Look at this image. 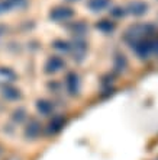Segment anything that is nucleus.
<instances>
[{"label": "nucleus", "instance_id": "obj_1", "mask_svg": "<svg viewBox=\"0 0 158 160\" xmlns=\"http://www.w3.org/2000/svg\"><path fill=\"white\" fill-rule=\"evenodd\" d=\"M154 31L155 28L152 25H150V23H136V25L129 26L126 29L125 35H123V39L133 47L135 44L142 41V39L150 38V35L154 34Z\"/></svg>", "mask_w": 158, "mask_h": 160}, {"label": "nucleus", "instance_id": "obj_2", "mask_svg": "<svg viewBox=\"0 0 158 160\" xmlns=\"http://www.w3.org/2000/svg\"><path fill=\"white\" fill-rule=\"evenodd\" d=\"M73 16H74V10L71 8H65V6H57L50 13V18L55 22H65Z\"/></svg>", "mask_w": 158, "mask_h": 160}, {"label": "nucleus", "instance_id": "obj_3", "mask_svg": "<svg viewBox=\"0 0 158 160\" xmlns=\"http://www.w3.org/2000/svg\"><path fill=\"white\" fill-rule=\"evenodd\" d=\"M133 50L141 58H148L151 54H154V41H151L150 38L142 39L133 45Z\"/></svg>", "mask_w": 158, "mask_h": 160}, {"label": "nucleus", "instance_id": "obj_4", "mask_svg": "<svg viewBox=\"0 0 158 160\" xmlns=\"http://www.w3.org/2000/svg\"><path fill=\"white\" fill-rule=\"evenodd\" d=\"M125 10L126 13H131L133 16H142L148 12V4L142 0H133V2H129Z\"/></svg>", "mask_w": 158, "mask_h": 160}, {"label": "nucleus", "instance_id": "obj_5", "mask_svg": "<svg viewBox=\"0 0 158 160\" xmlns=\"http://www.w3.org/2000/svg\"><path fill=\"white\" fill-rule=\"evenodd\" d=\"M16 80V73L12 68L7 67H0V88H6L10 86Z\"/></svg>", "mask_w": 158, "mask_h": 160}, {"label": "nucleus", "instance_id": "obj_6", "mask_svg": "<svg viewBox=\"0 0 158 160\" xmlns=\"http://www.w3.org/2000/svg\"><path fill=\"white\" fill-rule=\"evenodd\" d=\"M64 66H65V63H64V60L61 58V57L52 55V57L48 58V61H46V64H45V72L46 73H57V72H60Z\"/></svg>", "mask_w": 158, "mask_h": 160}, {"label": "nucleus", "instance_id": "obj_7", "mask_svg": "<svg viewBox=\"0 0 158 160\" xmlns=\"http://www.w3.org/2000/svg\"><path fill=\"white\" fill-rule=\"evenodd\" d=\"M110 6V0H89L87 8L92 12H102Z\"/></svg>", "mask_w": 158, "mask_h": 160}, {"label": "nucleus", "instance_id": "obj_8", "mask_svg": "<svg viewBox=\"0 0 158 160\" xmlns=\"http://www.w3.org/2000/svg\"><path fill=\"white\" fill-rule=\"evenodd\" d=\"M67 89H68V92L71 95H75V93L79 92V88H80V82H79V77L75 76L74 73H71L67 76Z\"/></svg>", "mask_w": 158, "mask_h": 160}, {"label": "nucleus", "instance_id": "obj_9", "mask_svg": "<svg viewBox=\"0 0 158 160\" xmlns=\"http://www.w3.org/2000/svg\"><path fill=\"white\" fill-rule=\"evenodd\" d=\"M39 132H41V125H39V122L31 121L28 128H26V135L31 137V138H35V137H38Z\"/></svg>", "mask_w": 158, "mask_h": 160}, {"label": "nucleus", "instance_id": "obj_10", "mask_svg": "<svg viewBox=\"0 0 158 160\" xmlns=\"http://www.w3.org/2000/svg\"><path fill=\"white\" fill-rule=\"evenodd\" d=\"M3 96L6 98V99H10V101H15V99H19L21 98V93H19V90L15 88H12V86H6L3 90Z\"/></svg>", "mask_w": 158, "mask_h": 160}, {"label": "nucleus", "instance_id": "obj_11", "mask_svg": "<svg viewBox=\"0 0 158 160\" xmlns=\"http://www.w3.org/2000/svg\"><path fill=\"white\" fill-rule=\"evenodd\" d=\"M96 26H97V29L103 31V32H112V31L115 29V23H113V22H110V21H108V19L100 21Z\"/></svg>", "mask_w": 158, "mask_h": 160}, {"label": "nucleus", "instance_id": "obj_12", "mask_svg": "<svg viewBox=\"0 0 158 160\" xmlns=\"http://www.w3.org/2000/svg\"><path fill=\"white\" fill-rule=\"evenodd\" d=\"M38 111L44 115H48L52 111V105H51V102L48 101H39L38 102Z\"/></svg>", "mask_w": 158, "mask_h": 160}, {"label": "nucleus", "instance_id": "obj_13", "mask_svg": "<svg viewBox=\"0 0 158 160\" xmlns=\"http://www.w3.org/2000/svg\"><path fill=\"white\" fill-rule=\"evenodd\" d=\"M55 48H57V50H61V51H70L71 50V45L70 44H68V42H65V41H57L55 42Z\"/></svg>", "mask_w": 158, "mask_h": 160}, {"label": "nucleus", "instance_id": "obj_14", "mask_svg": "<svg viewBox=\"0 0 158 160\" xmlns=\"http://www.w3.org/2000/svg\"><path fill=\"white\" fill-rule=\"evenodd\" d=\"M110 15L112 16H116V18H122L126 15V10L123 8H119V6H116V8H113L112 10H110Z\"/></svg>", "mask_w": 158, "mask_h": 160}, {"label": "nucleus", "instance_id": "obj_15", "mask_svg": "<svg viewBox=\"0 0 158 160\" xmlns=\"http://www.w3.org/2000/svg\"><path fill=\"white\" fill-rule=\"evenodd\" d=\"M154 54L158 55V39L157 41H154Z\"/></svg>", "mask_w": 158, "mask_h": 160}, {"label": "nucleus", "instance_id": "obj_16", "mask_svg": "<svg viewBox=\"0 0 158 160\" xmlns=\"http://www.w3.org/2000/svg\"><path fill=\"white\" fill-rule=\"evenodd\" d=\"M7 160H19V159H17V157L16 156H12V157H9V159Z\"/></svg>", "mask_w": 158, "mask_h": 160}, {"label": "nucleus", "instance_id": "obj_17", "mask_svg": "<svg viewBox=\"0 0 158 160\" xmlns=\"http://www.w3.org/2000/svg\"><path fill=\"white\" fill-rule=\"evenodd\" d=\"M2 32H3V28L0 26V37H2Z\"/></svg>", "mask_w": 158, "mask_h": 160}, {"label": "nucleus", "instance_id": "obj_18", "mask_svg": "<svg viewBox=\"0 0 158 160\" xmlns=\"http://www.w3.org/2000/svg\"><path fill=\"white\" fill-rule=\"evenodd\" d=\"M2 152H3V150H2V147H0V154H2Z\"/></svg>", "mask_w": 158, "mask_h": 160}, {"label": "nucleus", "instance_id": "obj_19", "mask_svg": "<svg viewBox=\"0 0 158 160\" xmlns=\"http://www.w3.org/2000/svg\"><path fill=\"white\" fill-rule=\"evenodd\" d=\"M68 2H77V0H68Z\"/></svg>", "mask_w": 158, "mask_h": 160}]
</instances>
